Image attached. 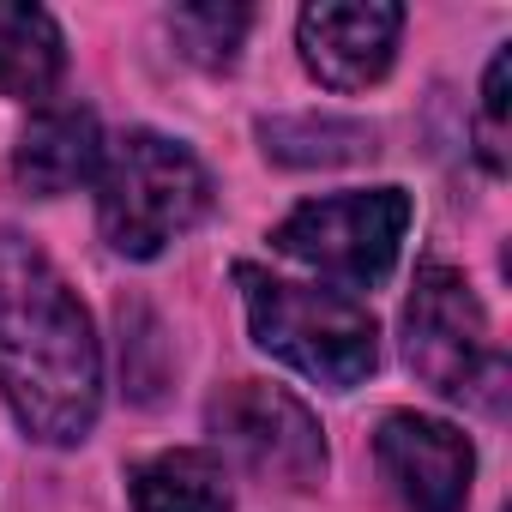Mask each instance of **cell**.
<instances>
[{"mask_svg":"<svg viewBox=\"0 0 512 512\" xmlns=\"http://www.w3.org/2000/svg\"><path fill=\"white\" fill-rule=\"evenodd\" d=\"M0 398L43 446H79L103 410L91 314L19 229H0Z\"/></svg>","mask_w":512,"mask_h":512,"instance_id":"6da1fadb","label":"cell"},{"mask_svg":"<svg viewBox=\"0 0 512 512\" xmlns=\"http://www.w3.org/2000/svg\"><path fill=\"white\" fill-rule=\"evenodd\" d=\"M235 284H241V302H247L253 344L266 356H278L284 368H296V374H308L314 386H332V392H350L374 374L380 326L356 296L290 284V278H272L260 266H235Z\"/></svg>","mask_w":512,"mask_h":512,"instance_id":"7a4b0ae2","label":"cell"},{"mask_svg":"<svg viewBox=\"0 0 512 512\" xmlns=\"http://www.w3.org/2000/svg\"><path fill=\"white\" fill-rule=\"evenodd\" d=\"M211 211V175L205 163L163 133H127L103 145L97 163V223L103 241L127 260H157V253L187 235Z\"/></svg>","mask_w":512,"mask_h":512,"instance_id":"3957f363","label":"cell"},{"mask_svg":"<svg viewBox=\"0 0 512 512\" xmlns=\"http://www.w3.org/2000/svg\"><path fill=\"white\" fill-rule=\"evenodd\" d=\"M410 235V193L404 187H368V193H332V199H308L278 223V253H290L296 266L368 290L386 284L398 253Z\"/></svg>","mask_w":512,"mask_h":512,"instance_id":"277c9868","label":"cell"},{"mask_svg":"<svg viewBox=\"0 0 512 512\" xmlns=\"http://www.w3.org/2000/svg\"><path fill=\"white\" fill-rule=\"evenodd\" d=\"M404 362L440 398H482L500 386V350L488 338V314L464 272L428 266L404 308Z\"/></svg>","mask_w":512,"mask_h":512,"instance_id":"5b68a950","label":"cell"},{"mask_svg":"<svg viewBox=\"0 0 512 512\" xmlns=\"http://www.w3.org/2000/svg\"><path fill=\"white\" fill-rule=\"evenodd\" d=\"M217 446L253 470L266 482H284V488H314L326 476V434L314 422V410L284 392V386H266V380H235L211 398L205 410Z\"/></svg>","mask_w":512,"mask_h":512,"instance_id":"8992f818","label":"cell"},{"mask_svg":"<svg viewBox=\"0 0 512 512\" xmlns=\"http://www.w3.org/2000/svg\"><path fill=\"white\" fill-rule=\"evenodd\" d=\"M374 458L404 512H464L470 476H476V446L464 440V428H452L440 416L398 410L380 422Z\"/></svg>","mask_w":512,"mask_h":512,"instance_id":"52a82bcc","label":"cell"},{"mask_svg":"<svg viewBox=\"0 0 512 512\" xmlns=\"http://www.w3.org/2000/svg\"><path fill=\"white\" fill-rule=\"evenodd\" d=\"M398 31H404V7H386V0H320L296 19L302 61L332 91L380 85L398 55Z\"/></svg>","mask_w":512,"mask_h":512,"instance_id":"ba28073f","label":"cell"},{"mask_svg":"<svg viewBox=\"0 0 512 512\" xmlns=\"http://www.w3.org/2000/svg\"><path fill=\"white\" fill-rule=\"evenodd\" d=\"M97 163H103V127L85 103H55L43 109L19 151H13V181L37 199H61L85 181H97Z\"/></svg>","mask_w":512,"mask_h":512,"instance_id":"9c48e42d","label":"cell"},{"mask_svg":"<svg viewBox=\"0 0 512 512\" xmlns=\"http://www.w3.org/2000/svg\"><path fill=\"white\" fill-rule=\"evenodd\" d=\"M133 512H235V488L217 452L175 446L133 470Z\"/></svg>","mask_w":512,"mask_h":512,"instance_id":"30bf717a","label":"cell"},{"mask_svg":"<svg viewBox=\"0 0 512 512\" xmlns=\"http://www.w3.org/2000/svg\"><path fill=\"white\" fill-rule=\"evenodd\" d=\"M67 73V37L43 7H7L0 0V91L43 103Z\"/></svg>","mask_w":512,"mask_h":512,"instance_id":"8fae6325","label":"cell"},{"mask_svg":"<svg viewBox=\"0 0 512 512\" xmlns=\"http://www.w3.org/2000/svg\"><path fill=\"white\" fill-rule=\"evenodd\" d=\"M247 25H253L247 7H175L169 13V31H175L181 55L199 61V67H229L241 55Z\"/></svg>","mask_w":512,"mask_h":512,"instance_id":"7c38bea8","label":"cell"},{"mask_svg":"<svg viewBox=\"0 0 512 512\" xmlns=\"http://www.w3.org/2000/svg\"><path fill=\"white\" fill-rule=\"evenodd\" d=\"M506 79H512V55L500 49L494 61H488V73H482V109H476V151H482V163L500 175L506 169V145H512V133H506Z\"/></svg>","mask_w":512,"mask_h":512,"instance_id":"4fadbf2b","label":"cell"}]
</instances>
